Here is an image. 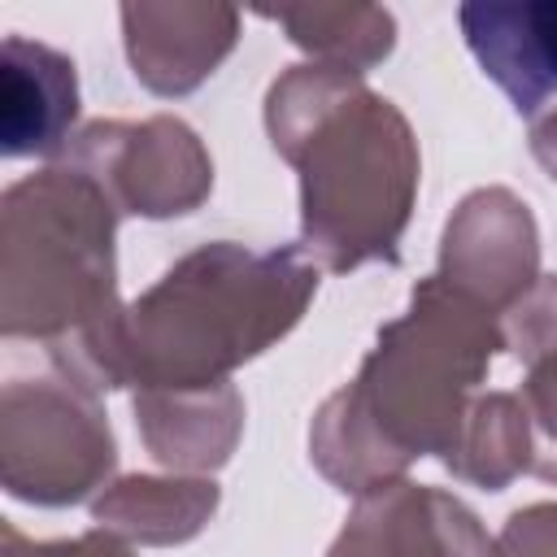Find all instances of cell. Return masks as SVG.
Returning <instances> with one entry per match:
<instances>
[{
  "instance_id": "ba28073f",
  "label": "cell",
  "mask_w": 557,
  "mask_h": 557,
  "mask_svg": "<svg viewBox=\"0 0 557 557\" xmlns=\"http://www.w3.org/2000/svg\"><path fill=\"white\" fill-rule=\"evenodd\" d=\"M326 557H492V544L457 496L396 479L357 500Z\"/></svg>"
},
{
  "instance_id": "ffe728a7",
  "label": "cell",
  "mask_w": 557,
  "mask_h": 557,
  "mask_svg": "<svg viewBox=\"0 0 557 557\" xmlns=\"http://www.w3.org/2000/svg\"><path fill=\"white\" fill-rule=\"evenodd\" d=\"M531 152H535V161L557 178V109H548L544 117L531 122Z\"/></svg>"
},
{
  "instance_id": "3957f363",
  "label": "cell",
  "mask_w": 557,
  "mask_h": 557,
  "mask_svg": "<svg viewBox=\"0 0 557 557\" xmlns=\"http://www.w3.org/2000/svg\"><path fill=\"white\" fill-rule=\"evenodd\" d=\"M274 152L300 170V252L344 274L396 265L418 191V144L405 113L357 74L292 65L265 96Z\"/></svg>"
},
{
  "instance_id": "9c48e42d",
  "label": "cell",
  "mask_w": 557,
  "mask_h": 557,
  "mask_svg": "<svg viewBox=\"0 0 557 557\" xmlns=\"http://www.w3.org/2000/svg\"><path fill=\"white\" fill-rule=\"evenodd\" d=\"M466 48L522 117L557 109V0L461 4Z\"/></svg>"
},
{
  "instance_id": "9a60e30c",
  "label": "cell",
  "mask_w": 557,
  "mask_h": 557,
  "mask_svg": "<svg viewBox=\"0 0 557 557\" xmlns=\"http://www.w3.org/2000/svg\"><path fill=\"white\" fill-rule=\"evenodd\" d=\"M444 466L457 479L479 483L487 492H500L513 474L531 470V422H527L522 400L509 392L470 400L461 435L453 453L444 457Z\"/></svg>"
},
{
  "instance_id": "277c9868",
  "label": "cell",
  "mask_w": 557,
  "mask_h": 557,
  "mask_svg": "<svg viewBox=\"0 0 557 557\" xmlns=\"http://www.w3.org/2000/svg\"><path fill=\"white\" fill-rule=\"evenodd\" d=\"M113 200L78 170L52 165L4 191V335L70 348L122 309L113 300Z\"/></svg>"
},
{
  "instance_id": "7c38bea8",
  "label": "cell",
  "mask_w": 557,
  "mask_h": 557,
  "mask_svg": "<svg viewBox=\"0 0 557 557\" xmlns=\"http://www.w3.org/2000/svg\"><path fill=\"white\" fill-rule=\"evenodd\" d=\"M135 422L161 466L218 470L235 448L244 405L231 383L183 387V392H139Z\"/></svg>"
},
{
  "instance_id": "5b68a950",
  "label": "cell",
  "mask_w": 557,
  "mask_h": 557,
  "mask_svg": "<svg viewBox=\"0 0 557 557\" xmlns=\"http://www.w3.org/2000/svg\"><path fill=\"white\" fill-rule=\"evenodd\" d=\"M4 487L30 505H74L113 470V435L96 387L61 379H13L4 387Z\"/></svg>"
},
{
  "instance_id": "52a82bcc",
  "label": "cell",
  "mask_w": 557,
  "mask_h": 557,
  "mask_svg": "<svg viewBox=\"0 0 557 557\" xmlns=\"http://www.w3.org/2000/svg\"><path fill=\"white\" fill-rule=\"evenodd\" d=\"M440 278L483 305L513 309L540 283V239L527 205L505 187H483L457 205L444 226Z\"/></svg>"
},
{
  "instance_id": "30bf717a",
  "label": "cell",
  "mask_w": 557,
  "mask_h": 557,
  "mask_svg": "<svg viewBox=\"0 0 557 557\" xmlns=\"http://www.w3.org/2000/svg\"><path fill=\"white\" fill-rule=\"evenodd\" d=\"M122 35L135 78L157 96H187L239 39L231 4H122Z\"/></svg>"
},
{
  "instance_id": "d6986e66",
  "label": "cell",
  "mask_w": 557,
  "mask_h": 557,
  "mask_svg": "<svg viewBox=\"0 0 557 557\" xmlns=\"http://www.w3.org/2000/svg\"><path fill=\"white\" fill-rule=\"evenodd\" d=\"M4 557H131V553L104 531L61 540V544H26L22 531L13 522H4Z\"/></svg>"
},
{
  "instance_id": "e0dca14e",
  "label": "cell",
  "mask_w": 557,
  "mask_h": 557,
  "mask_svg": "<svg viewBox=\"0 0 557 557\" xmlns=\"http://www.w3.org/2000/svg\"><path fill=\"white\" fill-rule=\"evenodd\" d=\"M505 339L513 344V352L522 361H540V357L557 352V278H540L509 309Z\"/></svg>"
},
{
  "instance_id": "7a4b0ae2",
  "label": "cell",
  "mask_w": 557,
  "mask_h": 557,
  "mask_svg": "<svg viewBox=\"0 0 557 557\" xmlns=\"http://www.w3.org/2000/svg\"><path fill=\"white\" fill-rule=\"evenodd\" d=\"M505 344L492 313L440 274L413 287L409 313L379 331L361 374L313 418L309 457L339 492H374L413 457H448L466 396Z\"/></svg>"
},
{
  "instance_id": "4fadbf2b",
  "label": "cell",
  "mask_w": 557,
  "mask_h": 557,
  "mask_svg": "<svg viewBox=\"0 0 557 557\" xmlns=\"http://www.w3.org/2000/svg\"><path fill=\"white\" fill-rule=\"evenodd\" d=\"M218 509L213 479H122L96 500V522L144 544L191 540Z\"/></svg>"
},
{
  "instance_id": "ac0fdd59",
  "label": "cell",
  "mask_w": 557,
  "mask_h": 557,
  "mask_svg": "<svg viewBox=\"0 0 557 557\" xmlns=\"http://www.w3.org/2000/svg\"><path fill=\"white\" fill-rule=\"evenodd\" d=\"M492 557H557V505H531V509H518Z\"/></svg>"
},
{
  "instance_id": "8fae6325",
  "label": "cell",
  "mask_w": 557,
  "mask_h": 557,
  "mask_svg": "<svg viewBox=\"0 0 557 557\" xmlns=\"http://www.w3.org/2000/svg\"><path fill=\"white\" fill-rule=\"evenodd\" d=\"M78 113L74 61L48 44L9 35L0 61V139L4 157H48L70 139Z\"/></svg>"
},
{
  "instance_id": "5bb4252c",
  "label": "cell",
  "mask_w": 557,
  "mask_h": 557,
  "mask_svg": "<svg viewBox=\"0 0 557 557\" xmlns=\"http://www.w3.org/2000/svg\"><path fill=\"white\" fill-rule=\"evenodd\" d=\"M261 17L278 22L296 48H305L318 65L366 74L379 65L396 44V22L379 4H278L257 9Z\"/></svg>"
},
{
  "instance_id": "8992f818",
  "label": "cell",
  "mask_w": 557,
  "mask_h": 557,
  "mask_svg": "<svg viewBox=\"0 0 557 557\" xmlns=\"http://www.w3.org/2000/svg\"><path fill=\"white\" fill-rule=\"evenodd\" d=\"M65 165L87 174L117 213L144 218L191 213L213 187V161L178 117L91 122L74 135Z\"/></svg>"
},
{
  "instance_id": "6da1fadb",
  "label": "cell",
  "mask_w": 557,
  "mask_h": 557,
  "mask_svg": "<svg viewBox=\"0 0 557 557\" xmlns=\"http://www.w3.org/2000/svg\"><path fill=\"white\" fill-rule=\"evenodd\" d=\"M313 287L318 265L300 244L270 252L205 244L109 326L52 357L87 387H213L226 383V370L283 339L300 322Z\"/></svg>"
},
{
  "instance_id": "2e32d148",
  "label": "cell",
  "mask_w": 557,
  "mask_h": 557,
  "mask_svg": "<svg viewBox=\"0 0 557 557\" xmlns=\"http://www.w3.org/2000/svg\"><path fill=\"white\" fill-rule=\"evenodd\" d=\"M518 400L531 422V474L557 479V352L531 361Z\"/></svg>"
}]
</instances>
